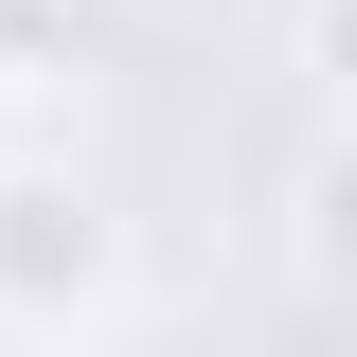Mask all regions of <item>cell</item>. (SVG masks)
I'll use <instances>...</instances> for the list:
<instances>
[{
    "label": "cell",
    "mask_w": 357,
    "mask_h": 357,
    "mask_svg": "<svg viewBox=\"0 0 357 357\" xmlns=\"http://www.w3.org/2000/svg\"><path fill=\"white\" fill-rule=\"evenodd\" d=\"M0 321L18 340H107L126 321V215L72 161H18V143H0Z\"/></svg>",
    "instance_id": "cell-1"
},
{
    "label": "cell",
    "mask_w": 357,
    "mask_h": 357,
    "mask_svg": "<svg viewBox=\"0 0 357 357\" xmlns=\"http://www.w3.org/2000/svg\"><path fill=\"white\" fill-rule=\"evenodd\" d=\"M89 72V0H0V107H54Z\"/></svg>",
    "instance_id": "cell-2"
},
{
    "label": "cell",
    "mask_w": 357,
    "mask_h": 357,
    "mask_svg": "<svg viewBox=\"0 0 357 357\" xmlns=\"http://www.w3.org/2000/svg\"><path fill=\"white\" fill-rule=\"evenodd\" d=\"M357 161H340V143H321V161H304V286H357Z\"/></svg>",
    "instance_id": "cell-3"
},
{
    "label": "cell",
    "mask_w": 357,
    "mask_h": 357,
    "mask_svg": "<svg viewBox=\"0 0 357 357\" xmlns=\"http://www.w3.org/2000/svg\"><path fill=\"white\" fill-rule=\"evenodd\" d=\"M268 18H286V36H304L321 72H340V36H357V0H268Z\"/></svg>",
    "instance_id": "cell-4"
},
{
    "label": "cell",
    "mask_w": 357,
    "mask_h": 357,
    "mask_svg": "<svg viewBox=\"0 0 357 357\" xmlns=\"http://www.w3.org/2000/svg\"><path fill=\"white\" fill-rule=\"evenodd\" d=\"M0 143H18V107H0Z\"/></svg>",
    "instance_id": "cell-5"
}]
</instances>
